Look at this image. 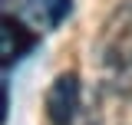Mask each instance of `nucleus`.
<instances>
[{
  "label": "nucleus",
  "mask_w": 132,
  "mask_h": 125,
  "mask_svg": "<svg viewBox=\"0 0 132 125\" xmlns=\"http://www.w3.org/2000/svg\"><path fill=\"white\" fill-rule=\"evenodd\" d=\"M79 115V76L60 73L46 89V122L50 125H76Z\"/></svg>",
  "instance_id": "f03ea898"
},
{
  "label": "nucleus",
  "mask_w": 132,
  "mask_h": 125,
  "mask_svg": "<svg viewBox=\"0 0 132 125\" xmlns=\"http://www.w3.org/2000/svg\"><path fill=\"white\" fill-rule=\"evenodd\" d=\"M46 13H50V23H63L66 13H69V0H46Z\"/></svg>",
  "instance_id": "39448f33"
},
{
  "label": "nucleus",
  "mask_w": 132,
  "mask_h": 125,
  "mask_svg": "<svg viewBox=\"0 0 132 125\" xmlns=\"http://www.w3.org/2000/svg\"><path fill=\"white\" fill-rule=\"evenodd\" d=\"M112 125H132V92H122V95H119V109H116Z\"/></svg>",
  "instance_id": "20e7f679"
},
{
  "label": "nucleus",
  "mask_w": 132,
  "mask_h": 125,
  "mask_svg": "<svg viewBox=\"0 0 132 125\" xmlns=\"http://www.w3.org/2000/svg\"><path fill=\"white\" fill-rule=\"evenodd\" d=\"M36 33L27 30L20 20H13V16H3V30H0V53H3V66H10V62H16L23 53H30L33 46H36Z\"/></svg>",
  "instance_id": "7ed1b4c3"
},
{
  "label": "nucleus",
  "mask_w": 132,
  "mask_h": 125,
  "mask_svg": "<svg viewBox=\"0 0 132 125\" xmlns=\"http://www.w3.org/2000/svg\"><path fill=\"white\" fill-rule=\"evenodd\" d=\"M93 56L116 89L132 92V0H122L109 10L96 33Z\"/></svg>",
  "instance_id": "f257e3e1"
}]
</instances>
